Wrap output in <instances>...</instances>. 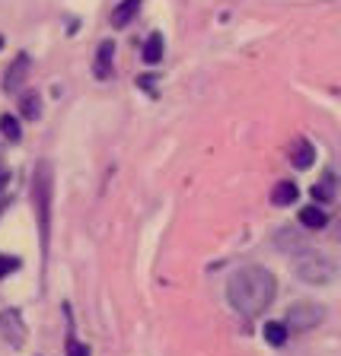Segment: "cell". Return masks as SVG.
<instances>
[{
  "label": "cell",
  "mask_w": 341,
  "mask_h": 356,
  "mask_svg": "<svg viewBox=\"0 0 341 356\" xmlns=\"http://www.w3.org/2000/svg\"><path fill=\"white\" fill-rule=\"evenodd\" d=\"M296 197H300V188L294 182H277L275 191H271L275 207H290V204H296Z\"/></svg>",
  "instance_id": "cell-10"
},
{
  "label": "cell",
  "mask_w": 341,
  "mask_h": 356,
  "mask_svg": "<svg viewBox=\"0 0 341 356\" xmlns=\"http://www.w3.org/2000/svg\"><path fill=\"white\" fill-rule=\"evenodd\" d=\"M7 182H10V169H3V165H0V191L7 188Z\"/></svg>",
  "instance_id": "cell-21"
},
{
  "label": "cell",
  "mask_w": 341,
  "mask_h": 356,
  "mask_svg": "<svg viewBox=\"0 0 341 356\" xmlns=\"http://www.w3.org/2000/svg\"><path fill=\"white\" fill-rule=\"evenodd\" d=\"M290 163H294V169H310L316 163V146L310 140H296L294 153H290Z\"/></svg>",
  "instance_id": "cell-9"
},
{
  "label": "cell",
  "mask_w": 341,
  "mask_h": 356,
  "mask_svg": "<svg viewBox=\"0 0 341 356\" xmlns=\"http://www.w3.org/2000/svg\"><path fill=\"white\" fill-rule=\"evenodd\" d=\"M19 264H23V261H19L16 255H0V280L10 277L13 271H19Z\"/></svg>",
  "instance_id": "cell-17"
},
{
  "label": "cell",
  "mask_w": 341,
  "mask_h": 356,
  "mask_svg": "<svg viewBox=\"0 0 341 356\" xmlns=\"http://www.w3.org/2000/svg\"><path fill=\"white\" fill-rule=\"evenodd\" d=\"M0 134L10 140V143H16L23 137V128H19V121L13 115H0Z\"/></svg>",
  "instance_id": "cell-16"
},
{
  "label": "cell",
  "mask_w": 341,
  "mask_h": 356,
  "mask_svg": "<svg viewBox=\"0 0 341 356\" xmlns=\"http://www.w3.org/2000/svg\"><path fill=\"white\" fill-rule=\"evenodd\" d=\"M112 61H115V42H102L99 51H96V64H92L99 80H112V73H115Z\"/></svg>",
  "instance_id": "cell-7"
},
{
  "label": "cell",
  "mask_w": 341,
  "mask_h": 356,
  "mask_svg": "<svg viewBox=\"0 0 341 356\" xmlns=\"http://www.w3.org/2000/svg\"><path fill=\"white\" fill-rule=\"evenodd\" d=\"M32 201H36L42 251H45V258H48V229H51V165H48V163L36 165V178H32Z\"/></svg>",
  "instance_id": "cell-3"
},
{
  "label": "cell",
  "mask_w": 341,
  "mask_h": 356,
  "mask_svg": "<svg viewBox=\"0 0 341 356\" xmlns=\"http://www.w3.org/2000/svg\"><path fill=\"white\" fill-rule=\"evenodd\" d=\"M329 226H332V238H335V242H341V213H338V219H335V223L329 219Z\"/></svg>",
  "instance_id": "cell-20"
},
{
  "label": "cell",
  "mask_w": 341,
  "mask_h": 356,
  "mask_svg": "<svg viewBox=\"0 0 341 356\" xmlns=\"http://www.w3.org/2000/svg\"><path fill=\"white\" fill-rule=\"evenodd\" d=\"M0 48H3V36H0Z\"/></svg>",
  "instance_id": "cell-22"
},
{
  "label": "cell",
  "mask_w": 341,
  "mask_h": 356,
  "mask_svg": "<svg viewBox=\"0 0 341 356\" xmlns=\"http://www.w3.org/2000/svg\"><path fill=\"white\" fill-rule=\"evenodd\" d=\"M67 356H90V347L74 338H67Z\"/></svg>",
  "instance_id": "cell-18"
},
{
  "label": "cell",
  "mask_w": 341,
  "mask_h": 356,
  "mask_svg": "<svg viewBox=\"0 0 341 356\" xmlns=\"http://www.w3.org/2000/svg\"><path fill=\"white\" fill-rule=\"evenodd\" d=\"M325 321V305L323 302H313V299H300L294 302L290 309H287V331H296V334H303V331H313L319 328Z\"/></svg>",
  "instance_id": "cell-4"
},
{
  "label": "cell",
  "mask_w": 341,
  "mask_h": 356,
  "mask_svg": "<svg viewBox=\"0 0 341 356\" xmlns=\"http://www.w3.org/2000/svg\"><path fill=\"white\" fill-rule=\"evenodd\" d=\"M262 334H265V340L271 344V347H284L287 344V325H281V321H268L265 328H262Z\"/></svg>",
  "instance_id": "cell-12"
},
{
  "label": "cell",
  "mask_w": 341,
  "mask_h": 356,
  "mask_svg": "<svg viewBox=\"0 0 341 356\" xmlns=\"http://www.w3.org/2000/svg\"><path fill=\"white\" fill-rule=\"evenodd\" d=\"M277 296V280L275 274L262 264H246L227 280V299L240 315L255 318L275 302Z\"/></svg>",
  "instance_id": "cell-1"
},
{
  "label": "cell",
  "mask_w": 341,
  "mask_h": 356,
  "mask_svg": "<svg viewBox=\"0 0 341 356\" xmlns=\"http://www.w3.org/2000/svg\"><path fill=\"white\" fill-rule=\"evenodd\" d=\"M300 226L303 229H325L329 226V213L323 207H303L300 210Z\"/></svg>",
  "instance_id": "cell-11"
},
{
  "label": "cell",
  "mask_w": 341,
  "mask_h": 356,
  "mask_svg": "<svg viewBox=\"0 0 341 356\" xmlns=\"http://www.w3.org/2000/svg\"><path fill=\"white\" fill-rule=\"evenodd\" d=\"M0 334H3L7 344L23 347V340H26V321H23V315H19L16 309H3V312H0Z\"/></svg>",
  "instance_id": "cell-5"
},
{
  "label": "cell",
  "mask_w": 341,
  "mask_h": 356,
  "mask_svg": "<svg viewBox=\"0 0 341 356\" xmlns=\"http://www.w3.org/2000/svg\"><path fill=\"white\" fill-rule=\"evenodd\" d=\"M19 111H23L26 121H36L38 115H42V96H38V92H26V96L19 99Z\"/></svg>",
  "instance_id": "cell-15"
},
{
  "label": "cell",
  "mask_w": 341,
  "mask_h": 356,
  "mask_svg": "<svg viewBox=\"0 0 341 356\" xmlns=\"http://www.w3.org/2000/svg\"><path fill=\"white\" fill-rule=\"evenodd\" d=\"M138 86H140L144 92H150V96H157V83H153V77H150V73L138 77Z\"/></svg>",
  "instance_id": "cell-19"
},
{
  "label": "cell",
  "mask_w": 341,
  "mask_h": 356,
  "mask_svg": "<svg viewBox=\"0 0 341 356\" xmlns=\"http://www.w3.org/2000/svg\"><path fill=\"white\" fill-rule=\"evenodd\" d=\"M338 261L329 255H323V251H300L294 261V274L296 280H303V284L310 286H325L332 284L335 277H338Z\"/></svg>",
  "instance_id": "cell-2"
},
{
  "label": "cell",
  "mask_w": 341,
  "mask_h": 356,
  "mask_svg": "<svg viewBox=\"0 0 341 356\" xmlns=\"http://www.w3.org/2000/svg\"><path fill=\"white\" fill-rule=\"evenodd\" d=\"M26 73H29V57L19 55L16 61L7 67V73H3V92H19L23 80H26Z\"/></svg>",
  "instance_id": "cell-6"
},
{
  "label": "cell",
  "mask_w": 341,
  "mask_h": 356,
  "mask_svg": "<svg viewBox=\"0 0 341 356\" xmlns=\"http://www.w3.org/2000/svg\"><path fill=\"white\" fill-rule=\"evenodd\" d=\"M144 61L147 64H160L163 61V36L160 32H150V38L144 42Z\"/></svg>",
  "instance_id": "cell-14"
},
{
  "label": "cell",
  "mask_w": 341,
  "mask_h": 356,
  "mask_svg": "<svg viewBox=\"0 0 341 356\" xmlns=\"http://www.w3.org/2000/svg\"><path fill=\"white\" fill-rule=\"evenodd\" d=\"M140 13V0H121L118 7L112 10V26L115 29H125L131 19Z\"/></svg>",
  "instance_id": "cell-8"
},
{
  "label": "cell",
  "mask_w": 341,
  "mask_h": 356,
  "mask_svg": "<svg viewBox=\"0 0 341 356\" xmlns=\"http://www.w3.org/2000/svg\"><path fill=\"white\" fill-rule=\"evenodd\" d=\"M313 201H319V204H332L335 201V175H329L325 172V178L319 184H313Z\"/></svg>",
  "instance_id": "cell-13"
}]
</instances>
